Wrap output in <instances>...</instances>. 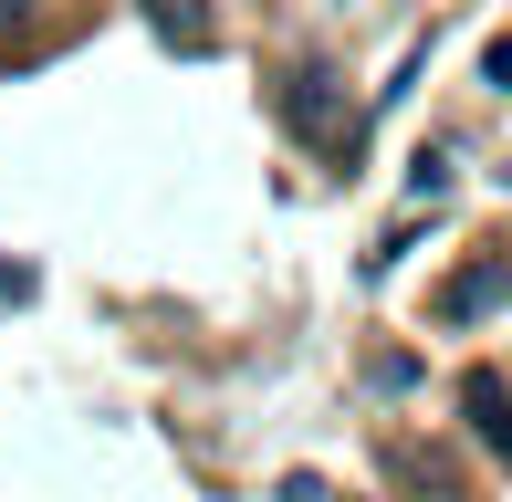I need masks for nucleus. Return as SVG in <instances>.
Returning <instances> with one entry per match:
<instances>
[{
  "mask_svg": "<svg viewBox=\"0 0 512 502\" xmlns=\"http://www.w3.org/2000/svg\"><path fill=\"white\" fill-rule=\"evenodd\" d=\"M502 293H512V262H460L450 283H439V325H481Z\"/></svg>",
  "mask_w": 512,
  "mask_h": 502,
  "instance_id": "nucleus-2",
  "label": "nucleus"
},
{
  "mask_svg": "<svg viewBox=\"0 0 512 502\" xmlns=\"http://www.w3.org/2000/svg\"><path fill=\"white\" fill-rule=\"evenodd\" d=\"M324 63H304V74L283 84V116H293V136H314V147H335V136H356V116H335V95H324Z\"/></svg>",
  "mask_w": 512,
  "mask_h": 502,
  "instance_id": "nucleus-1",
  "label": "nucleus"
},
{
  "mask_svg": "<svg viewBox=\"0 0 512 502\" xmlns=\"http://www.w3.org/2000/svg\"><path fill=\"white\" fill-rule=\"evenodd\" d=\"M21 11H32V0H0V32H11V21H21Z\"/></svg>",
  "mask_w": 512,
  "mask_h": 502,
  "instance_id": "nucleus-6",
  "label": "nucleus"
},
{
  "mask_svg": "<svg viewBox=\"0 0 512 502\" xmlns=\"http://www.w3.org/2000/svg\"><path fill=\"white\" fill-rule=\"evenodd\" d=\"M460 408H471L481 450H512V387H502V367H471V377H460Z\"/></svg>",
  "mask_w": 512,
  "mask_h": 502,
  "instance_id": "nucleus-3",
  "label": "nucleus"
},
{
  "mask_svg": "<svg viewBox=\"0 0 512 502\" xmlns=\"http://www.w3.org/2000/svg\"><path fill=\"white\" fill-rule=\"evenodd\" d=\"M481 74H492L502 95H512V42H492V53H481Z\"/></svg>",
  "mask_w": 512,
  "mask_h": 502,
  "instance_id": "nucleus-5",
  "label": "nucleus"
},
{
  "mask_svg": "<svg viewBox=\"0 0 512 502\" xmlns=\"http://www.w3.org/2000/svg\"><path fill=\"white\" fill-rule=\"evenodd\" d=\"M136 11H147L178 53H209V42H220V32H209V0H136Z\"/></svg>",
  "mask_w": 512,
  "mask_h": 502,
  "instance_id": "nucleus-4",
  "label": "nucleus"
}]
</instances>
